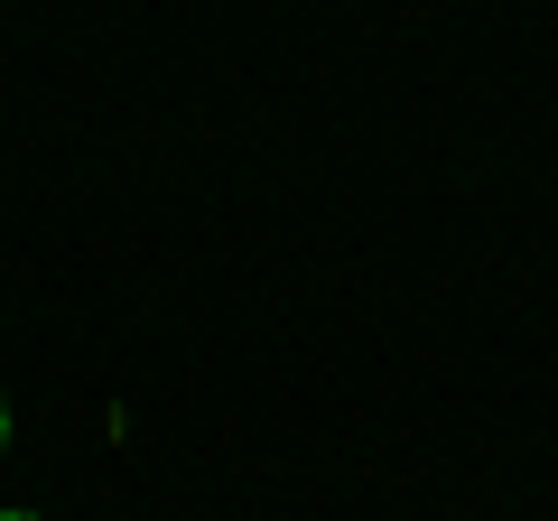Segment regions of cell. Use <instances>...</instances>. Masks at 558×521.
<instances>
[{
	"mask_svg": "<svg viewBox=\"0 0 558 521\" xmlns=\"http://www.w3.org/2000/svg\"><path fill=\"white\" fill-rule=\"evenodd\" d=\"M0 447H10V401H0Z\"/></svg>",
	"mask_w": 558,
	"mask_h": 521,
	"instance_id": "cell-1",
	"label": "cell"
},
{
	"mask_svg": "<svg viewBox=\"0 0 558 521\" xmlns=\"http://www.w3.org/2000/svg\"><path fill=\"white\" fill-rule=\"evenodd\" d=\"M0 521H47V512H0Z\"/></svg>",
	"mask_w": 558,
	"mask_h": 521,
	"instance_id": "cell-2",
	"label": "cell"
}]
</instances>
